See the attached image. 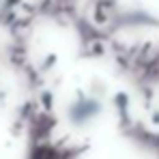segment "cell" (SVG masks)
I'll return each mask as SVG.
<instances>
[{
    "label": "cell",
    "mask_w": 159,
    "mask_h": 159,
    "mask_svg": "<svg viewBox=\"0 0 159 159\" xmlns=\"http://www.w3.org/2000/svg\"><path fill=\"white\" fill-rule=\"evenodd\" d=\"M99 110L101 107H99V101L97 99L82 97V99H78L73 106L69 107V118L75 120V125H86V123H90V120L97 118Z\"/></svg>",
    "instance_id": "1"
}]
</instances>
